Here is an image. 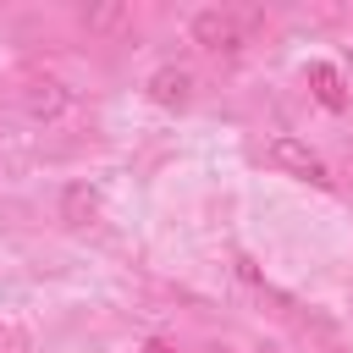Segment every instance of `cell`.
<instances>
[{
    "label": "cell",
    "mask_w": 353,
    "mask_h": 353,
    "mask_svg": "<svg viewBox=\"0 0 353 353\" xmlns=\"http://www.w3.org/2000/svg\"><path fill=\"white\" fill-rule=\"evenodd\" d=\"M259 22H265V11L204 6V11H193L188 33H193V44H199V50H210V55H243V44L259 33Z\"/></svg>",
    "instance_id": "6da1fadb"
},
{
    "label": "cell",
    "mask_w": 353,
    "mask_h": 353,
    "mask_svg": "<svg viewBox=\"0 0 353 353\" xmlns=\"http://www.w3.org/2000/svg\"><path fill=\"white\" fill-rule=\"evenodd\" d=\"M309 88H314V99L325 105V110H342L347 105V83H342V72L331 66V61H309Z\"/></svg>",
    "instance_id": "5b68a950"
},
{
    "label": "cell",
    "mask_w": 353,
    "mask_h": 353,
    "mask_svg": "<svg viewBox=\"0 0 353 353\" xmlns=\"http://www.w3.org/2000/svg\"><path fill=\"white\" fill-rule=\"evenodd\" d=\"M265 160L276 165V171H287V176H298V182H314V188H331V165L303 143V138H292V132H276L270 143H265Z\"/></svg>",
    "instance_id": "7a4b0ae2"
},
{
    "label": "cell",
    "mask_w": 353,
    "mask_h": 353,
    "mask_svg": "<svg viewBox=\"0 0 353 353\" xmlns=\"http://www.w3.org/2000/svg\"><path fill=\"white\" fill-rule=\"evenodd\" d=\"M83 22H88V28H116V22H127V6H99V11H83Z\"/></svg>",
    "instance_id": "52a82bcc"
},
{
    "label": "cell",
    "mask_w": 353,
    "mask_h": 353,
    "mask_svg": "<svg viewBox=\"0 0 353 353\" xmlns=\"http://www.w3.org/2000/svg\"><path fill=\"white\" fill-rule=\"evenodd\" d=\"M193 88H199V77H193L188 66H176V61L154 66L149 83H143V94H149L160 110H188V105H193Z\"/></svg>",
    "instance_id": "277c9868"
},
{
    "label": "cell",
    "mask_w": 353,
    "mask_h": 353,
    "mask_svg": "<svg viewBox=\"0 0 353 353\" xmlns=\"http://www.w3.org/2000/svg\"><path fill=\"white\" fill-rule=\"evenodd\" d=\"M17 105H22L28 121L50 127V121H61V116L72 110V88H66L61 77H28V83L17 88Z\"/></svg>",
    "instance_id": "3957f363"
},
{
    "label": "cell",
    "mask_w": 353,
    "mask_h": 353,
    "mask_svg": "<svg viewBox=\"0 0 353 353\" xmlns=\"http://www.w3.org/2000/svg\"><path fill=\"white\" fill-rule=\"evenodd\" d=\"M94 215H99V193H94L88 182H72V188L61 193V221H66V226H88Z\"/></svg>",
    "instance_id": "8992f818"
},
{
    "label": "cell",
    "mask_w": 353,
    "mask_h": 353,
    "mask_svg": "<svg viewBox=\"0 0 353 353\" xmlns=\"http://www.w3.org/2000/svg\"><path fill=\"white\" fill-rule=\"evenodd\" d=\"M143 353H182L176 342H165V336H154V342H143Z\"/></svg>",
    "instance_id": "ba28073f"
}]
</instances>
